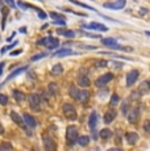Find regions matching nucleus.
Segmentation results:
<instances>
[{
    "instance_id": "40",
    "label": "nucleus",
    "mask_w": 150,
    "mask_h": 151,
    "mask_svg": "<svg viewBox=\"0 0 150 151\" xmlns=\"http://www.w3.org/2000/svg\"><path fill=\"white\" fill-rule=\"evenodd\" d=\"M121 110H123V113H124V114H126V116H128V104H126V103H124V105L123 106H121Z\"/></svg>"
},
{
    "instance_id": "16",
    "label": "nucleus",
    "mask_w": 150,
    "mask_h": 151,
    "mask_svg": "<svg viewBox=\"0 0 150 151\" xmlns=\"http://www.w3.org/2000/svg\"><path fill=\"white\" fill-rule=\"evenodd\" d=\"M125 139H126V142H128L129 145H134L136 142L138 141V134L137 133H134V132H129V133H126L125 134Z\"/></svg>"
},
{
    "instance_id": "7",
    "label": "nucleus",
    "mask_w": 150,
    "mask_h": 151,
    "mask_svg": "<svg viewBox=\"0 0 150 151\" xmlns=\"http://www.w3.org/2000/svg\"><path fill=\"white\" fill-rule=\"evenodd\" d=\"M80 71H83V74H80L79 76H78V84H79L80 87H83V88H87L88 86L91 84V82H90V78L87 76V70L86 68H83V70H80Z\"/></svg>"
},
{
    "instance_id": "27",
    "label": "nucleus",
    "mask_w": 150,
    "mask_h": 151,
    "mask_svg": "<svg viewBox=\"0 0 150 151\" xmlns=\"http://www.w3.org/2000/svg\"><path fill=\"white\" fill-rule=\"evenodd\" d=\"M13 97H15V100L19 101V103H21V101L25 100V95L22 93L21 91H19V89H15V91H13Z\"/></svg>"
},
{
    "instance_id": "29",
    "label": "nucleus",
    "mask_w": 150,
    "mask_h": 151,
    "mask_svg": "<svg viewBox=\"0 0 150 151\" xmlns=\"http://www.w3.org/2000/svg\"><path fill=\"white\" fill-rule=\"evenodd\" d=\"M49 16L51 17V19H56L57 21H65V16L61 13H57V12H50L49 13Z\"/></svg>"
},
{
    "instance_id": "19",
    "label": "nucleus",
    "mask_w": 150,
    "mask_h": 151,
    "mask_svg": "<svg viewBox=\"0 0 150 151\" xmlns=\"http://www.w3.org/2000/svg\"><path fill=\"white\" fill-rule=\"evenodd\" d=\"M150 91V82H142L140 84V87H138V92H140L141 95H145V93H148V92Z\"/></svg>"
},
{
    "instance_id": "43",
    "label": "nucleus",
    "mask_w": 150,
    "mask_h": 151,
    "mask_svg": "<svg viewBox=\"0 0 150 151\" xmlns=\"http://www.w3.org/2000/svg\"><path fill=\"white\" fill-rule=\"evenodd\" d=\"M53 24L61 25V27H65V25H66V21H53Z\"/></svg>"
},
{
    "instance_id": "38",
    "label": "nucleus",
    "mask_w": 150,
    "mask_h": 151,
    "mask_svg": "<svg viewBox=\"0 0 150 151\" xmlns=\"http://www.w3.org/2000/svg\"><path fill=\"white\" fill-rule=\"evenodd\" d=\"M142 127H144V130H145L146 133H150V120H145Z\"/></svg>"
},
{
    "instance_id": "2",
    "label": "nucleus",
    "mask_w": 150,
    "mask_h": 151,
    "mask_svg": "<svg viewBox=\"0 0 150 151\" xmlns=\"http://www.w3.org/2000/svg\"><path fill=\"white\" fill-rule=\"evenodd\" d=\"M62 110H63V114H65L66 118H69V120L75 121L78 118L76 109H75V106L73 105V104L65 103V104H63V106H62Z\"/></svg>"
},
{
    "instance_id": "1",
    "label": "nucleus",
    "mask_w": 150,
    "mask_h": 151,
    "mask_svg": "<svg viewBox=\"0 0 150 151\" xmlns=\"http://www.w3.org/2000/svg\"><path fill=\"white\" fill-rule=\"evenodd\" d=\"M79 133H78V127L74 125H70L66 129V142H67L69 146H73L75 142L79 139Z\"/></svg>"
},
{
    "instance_id": "45",
    "label": "nucleus",
    "mask_w": 150,
    "mask_h": 151,
    "mask_svg": "<svg viewBox=\"0 0 150 151\" xmlns=\"http://www.w3.org/2000/svg\"><path fill=\"white\" fill-rule=\"evenodd\" d=\"M107 151H124V150L120 149V147H113V149H109V150H107Z\"/></svg>"
},
{
    "instance_id": "35",
    "label": "nucleus",
    "mask_w": 150,
    "mask_h": 151,
    "mask_svg": "<svg viewBox=\"0 0 150 151\" xmlns=\"http://www.w3.org/2000/svg\"><path fill=\"white\" fill-rule=\"evenodd\" d=\"M3 22H1V28L4 29L5 28V19H7V14H8V11L9 9H7V8H3Z\"/></svg>"
},
{
    "instance_id": "6",
    "label": "nucleus",
    "mask_w": 150,
    "mask_h": 151,
    "mask_svg": "<svg viewBox=\"0 0 150 151\" xmlns=\"http://www.w3.org/2000/svg\"><path fill=\"white\" fill-rule=\"evenodd\" d=\"M29 105L33 110H40L41 105V96L38 93H32L29 95Z\"/></svg>"
},
{
    "instance_id": "26",
    "label": "nucleus",
    "mask_w": 150,
    "mask_h": 151,
    "mask_svg": "<svg viewBox=\"0 0 150 151\" xmlns=\"http://www.w3.org/2000/svg\"><path fill=\"white\" fill-rule=\"evenodd\" d=\"M62 71H63V67H62V65H61V63H58V65H54L53 67H51V75H54V76L62 74Z\"/></svg>"
},
{
    "instance_id": "41",
    "label": "nucleus",
    "mask_w": 150,
    "mask_h": 151,
    "mask_svg": "<svg viewBox=\"0 0 150 151\" xmlns=\"http://www.w3.org/2000/svg\"><path fill=\"white\" fill-rule=\"evenodd\" d=\"M1 146L4 147L5 151H11V150H12V146H11V143H3Z\"/></svg>"
},
{
    "instance_id": "42",
    "label": "nucleus",
    "mask_w": 150,
    "mask_h": 151,
    "mask_svg": "<svg viewBox=\"0 0 150 151\" xmlns=\"http://www.w3.org/2000/svg\"><path fill=\"white\" fill-rule=\"evenodd\" d=\"M38 17H40L41 20H45V19H46V13L42 12V11H40V12H38Z\"/></svg>"
},
{
    "instance_id": "49",
    "label": "nucleus",
    "mask_w": 150,
    "mask_h": 151,
    "mask_svg": "<svg viewBox=\"0 0 150 151\" xmlns=\"http://www.w3.org/2000/svg\"><path fill=\"white\" fill-rule=\"evenodd\" d=\"M145 13H148V9H145V8H142V9H141V14H145Z\"/></svg>"
},
{
    "instance_id": "34",
    "label": "nucleus",
    "mask_w": 150,
    "mask_h": 151,
    "mask_svg": "<svg viewBox=\"0 0 150 151\" xmlns=\"http://www.w3.org/2000/svg\"><path fill=\"white\" fill-rule=\"evenodd\" d=\"M8 104V96L4 93H0V105H7Z\"/></svg>"
},
{
    "instance_id": "18",
    "label": "nucleus",
    "mask_w": 150,
    "mask_h": 151,
    "mask_svg": "<svg viewBox=\"0 0 150 151\" xmlns=\"http://www.w3.org/2000/svg\"><path fill=\"white\" fill-rule=\"evenodd\" d=\"M73 54H75V53L71 49H59V50H57L53 55L54 57H66V55H73Z\"/></svg>"
},
{
    "instance_id": "9",
    "label": "nucleus",
    "mask_w": 150,
    "mask_h": 151,
    "mask_svg": "<svg viewBox=\"0 0 150 151\" xmlns=\"http://www.w3.org/2000/svg\"><path fill=\"white\" fill-rule=\"evenodd\" d=\"M102 43L111 49H115V50H120V49H124L117 43V41L115 38H111V37H107V38H102Z\"/></svg>"
},
{
    "instance_id": "31",
    "label": "nucleus",
    "mask_w": 150,
    "mask_h": 151,
    "mask_svg": "<svg viewBox=\"0 0 150 151\" xmlns=\"http://www.w3.org/2000/svg\"><path fill=\"white\" fill-rule=\"evenodd\" d=\"M17 45V41H13L12 43H11V45H8V46H4V47H1V50H0V54H5V51L7 50H11V49L13 47V46H16Z\"/></svg>"
},
{
    "instance_id": "33",
    "label": "nucleus",
    "mask_w": 150,
    "mask_h": 151,
    "mask_svg": "<svg viewBox=\"0 0 150 151\" xmlns=\"http://www.w3.org/2000/svg\"><path fill=\"white\" fill-rule=\"evenodd\" d=\"M58 46H59V41H58V40H57V38H53V41L50 42V45H49L48 47L50 49V50H53V49L58 47Z\"/></svg>"
},
{
    "instance_id": "39",
    "label": "nucleus",
    "mask_w": 150,
    "mask_h": 151,
    "mask_svg": "<svg viewBox=\"0 0 150 151\" xmlns=\"http://www.w3.org/2000/svg\"><path fill=\"white\" fill-rule=\"evenodd\" d=\"M140 96H141V93H140L138 91H136V92H132V96H131V99H132V100H137V99L140 97Z\"/></svg>"
},
{
    "instance_id": "46",
    "label": "nucleus",
    "mask_w": 150,
    "mask_h": 151,
    "mask_svg": "<svg viewBox=\"0 0 150 151\" xmlns=\"http://www.w3.org/2000/svg\"><path fill=\"white\" fill-rule=\"evenodd\" d=\"M5 3H7V4L9 5V7H15V3L11 1V0H5Z\"/></svg>"
},
{
    "instance_id": "12",
    "label": "nucleus",
    "mask_w": 150,
    "mask_h": 151,
    "mask_svg": "<svg viewBox=\"0 0 150 151\" xmlns=\"http://www.w3.org/2000/svg\"><path fill=\"white\" fill-rule=\"evenodd\" d=\"M116 116H117V112L116 110H115L113 108H111V109H108L107 110V112L104 113V122L105 124H111L112 121L115 120V118H116Z\"/></svg>"
},
{
    "instance_id": "51",
    "label": "nucleus",
    "mask_w": 150,
    "mask_h": 151,
    "mask_svg": "<svg viewBox=\"0 0 150 151\" xmlns=\"http://www.w3.org/2000/svg\"><path fill=\"white\" fill-rule=\"evenodd\" d=\"M145 34H146V36H149V37H150V32H145Z\"/></svg>"
},
{
    "instance_id": "20",
    "label": "nucleus",
    "mask_w": 150,
    "mask_h": 151,
    "mask_svg": "<svg viewBox=\"0 0 150 151\" xmlns=\"http://www.w3.org/2000/svg\"><path fill=\"white\" fill-rule=\"evenodd\" d=\"M48 89H49V93H50V95H53V96H57V95H58V92H59L58 84H57V83H54V82L49 83Z\"/></svg>"
},
{
    "instance_id": "4",
    "label": "nucleus",
    "mask_w": 150,
    "mask_h": 151,
    "mask_svg": "<svg viewBox=\"0 0 150 151\" xmlns=\"http://www.w3.org/2000/svg\"><path fill=\"white\" fill-rule=\"evenodd\" d=\"M42 142H44L45 151H57V143L51 135L44 134L42 135Z\"/></svg>"
},
{
    "instance_id": "32",
    "label": "nucleus",
    "mask_w": 150,
    "mask_h": 151,
    "mask_svg": "<svg viewBox=\"0 0 150 151\" xmlns=\"http://www.w3.org/2000/svg\"><path fill=\"white\" fill-rule=\"evenodd\" d=\"M73 4H75V5H79V7H82V8H87V9H91V11H96L95 8H92V7H90V5H87V4H84V3H79V1H71Z\"/></svg>"
},
{
    "instance_id": "14",
    "label": "nucleus",
    "mask_w": 150,
    "mask_h": 151,
    "mask_svg": "<svg viewBox=\"0 0 150 151\" xmlns=\"http://www.w3.org/2000/svg\"><path fill=\"white\" fill-rule=\"evenodd\" d=\"M128 121L131 124H136L137 122V120H138V117H140V109L138 108H134V109H132V110H129V113H128Z\"/></svg>"
},
{
    "instance_id": "10",
    "label": "nucleus",
    "mask_w": 150,
    "mask_h": 151,
    "mask_svg": "<svg viewBox=\"0 0 150 151\" xmlns=\"http://www.w3.org/2000/svg\"><path fill=\"white\" fill-rule=\"evenodd\" d=\"M125 4H126L125 0H117V1H115V3H104L103 7L111 8V9H121V8L125 7Z\"/></svg>"
},
{
    "instance_id": "23",
    "label": "nucleus",
    "mask_w": 150,
    "mask_h": 151,
    "mask_svg": "<svg viewBox=\"0 0 150 151\" xmlns=\"http://www.w3.org/2000/svg\"><path fill=\"white\" fill-rule=\"evenodd\" d=\"M112 135H113V133L109 129H103V130H100V133H99V137L103 139H108V138H111Z\"/></svg>"
},
{
    "instance_id": "11",
    "label": "nucleus",
    "mask_w": 150,
    "mask_h": 151,
    "mask_svg": "<svg viewBox=\"0 0 150 151\" xmlns=\"http://www.w3.org/2000/svg\"><path fill=\"white\" fill-rule=\"evenodd\" d=\"M11 118L13 120V122H15L16 125H19L20 127H22V129H27V125H25V121H24V118L21 117V116H19L16 112H11Z\"/></svg>"
},
{
    "instance_id": "22",
    "label": "nucleus",
    "mask_w": 150,
    "mask_h": 151,
    "mask_svg": "<svg viewBox=\"0 0 150 151\" xmlns=\"http://www.w3.org/2000/svg\"><path fill=\"white\" fill-rule=\"evenodd\" d=\"M79 93H80V91L75 86L70 87V89H69V95H70V97L75 99V100H78V99H79Z\"/></svg>"
},
{
    "instance_id": "28",
    "label": "nucleus",
    "mask_w": 150,
    "mask_h": 151,
    "mask_svg": "<svg viewBox=\"0 0 150 151\" xmlns=\"http://www.w3.org/2000/svg\"><path fill=\"white\" fill-rule=\"evenodd\" d=\"M78 143H79L80 146H87V145L90 143V137H88V135H80L79 139H78Z\"/></svg>"
},
{
    "instance_id": "36",
    "label": "nucleus",
    "mask_w": 150,
    "mask_h": 151,
    "mask_svg": "<svg viewBox=\"0 0 150 151\" xmlns=\"http://www.w3.org/2000/svg\"><path fill=\"white\" fill-rule=\"evenodd\" d=\"M107 63H108L107 60H104V59H100V60H96L95 66H96V67H105Z\"/></svg>"
},
{
    "instance_id": "21",
    "label": "nucleus",
    "mask_w": 150,
    "mask_h": 151,
    "mask_svg": "<svg viewBox=\"0 0 150 151\" xmlns=\"http://www.w3.org/2000/svg\"><path fill=\"white\" fill-rule=\"evenodd\" d=\"M57 33H58L59 36H65V37H67V38H73V37H75V32H74V30H66V29H58V30H57Z\"/></svg>"
},
{
    "instance_id": "44",
    "label": "nucleus",
    "mask_w": 150,
    "mask_h": 151,
    "mask_svg": "<svg viewBox=\"0 0 150 151\" xmlns=\"http://www.w3.org/2000/svg\"><path fill=\"white\" fill-rule=\"evenodd\" d=\"M21 53H22V50H15V51H12V53H11V55H13V57H15V55H19Z\"/></svg>"
},
{
    "instance_id": "25",
    "label": "nucleus",
    "mask_w": 150,
    "mask_h": 151,
    "mask_svg": "<svg viewBox=\"0 0 150 151\" xmlns=\"http://www.w3.org/2000/svg\"><path fill=\"white\" fill-rule=\"evenodd\" d=\"M53 38H54V37L48 36V37H45V38L38 40V42H37V45H40V46H49V45H50V42L53 41Z\"/></svg>"
},
{
    "instance_id": "5",
    "label": "nucleus",
    "mask_w": 150,
    "mask_h": 151,
    "mask_svg": "<svg viewBox=\"0 0 150 151\" xmlns=\"http://www.w3.org/2000/svg\"><path fill=\"white\" fill-rule=\"evenodd\" d=\"M113 79V74L112 72H107V74H103L102 76H99L96 80H95V86L96 87H104L105 84H108L111 80Z\"/></svg>"
},
{
    "instance_id": "50",
    "label": "nucleus",
    "mask_w": 150,
    "mask_h": 151,
    "mask_svg": "<svg viewBox=\"0 0 150 151\" xmlns=\"http://www.w3.org/2000/svg\"><path fill=\"white\" fill-rule=\"evenodd\" d=\"M20 32H21V33H27V28H21Z\"/></svg>"
},
{
    "instance_id": "24",
    "label": "nucleus",
    "mask_w": 150,
    "mask_h": 151,
    "mask_svg": "<svg viewBox=\"0 0 150 151\" xmlns=\"http://www.w3.org/2000/svg\"><path fill=\"white\" fill-rule=\"evenodd\" d=\"M90 99V92L88 91H80L79 93V99H78V101H80V103H87V100Z\"/></svg>"
},
{
    "instance_id": "48",
    "label": "nucleus",
    "mask_w": 150,
    "mask_h": 151,
    "mask_svg": "<svg viewBox=\"0 0 150 151\" xmlns=\"http://www.w3.org/2000/svg\"><path fill=\"white\" fill-rule=\"evenodd\" d=\"M3 133H4V127H3V125L0 124V135H1Z\"/></svg>"
},
{
    "instance_id": "13",
    "label": "nucleus",
    "mask_w": 150,
    "mask_h": 151,
    "mask_svg": "<svg viewBox=\"0 0 150 151\" xmlns=\"http://www.w3.org/2000/svg\"><path fill=\"white\" fill-rule=\"evenodd\" d=\"M22 118H24V121H25V125L29 126L30 129H34V127L37 126V122H36V120H34V117L32 114H29V113H24Z\"/></svg>"
},
{
    "instance_id": "37",
    "label": "nucleus",
    "mask_w": 150,
    "mask_h": 151,
    "mask_svg": "<svg viewBox=\"0 0 150 151\" xmlns=\"http://www.w3.org/2000/svg\"><path fill=\"white\" fill-rule=\"evenodd\" d=\"M46 55H48V53H42V54H37V55H33L32 57V60H38V59H41V58H45Z\"/></svg>"
},
{
    "instance_id": "3",
    "label": "nucleus",
    "mask_w": 150,
    "mask_h": 151,
    "mask_svg": "<svg viewBox=\"0 0 150 151\" xmlns=\"http://www.w3.org/2000/svg\"><path fill=\"white\" fill-rule=\"evenodd\" d=\"M96 125H97V113L94 110L90 114V118H88V127H90V130L92 132V138H94L95 141L99 138L96 134Z\"/></svg>"
},
{
    "instance_id": "17",
    "label": "nucleus",
    "mask_w": 150,
    "mask_h": 151,
    "mask_svg": "<svg viewBox=\"0 0 150 151\" xmlns=\"http://www.w3.org/2000/svg\"><path fill=\"white\" fill-rule=\"evenodd\" d=\"M27 68H28V66H22V67H20V68L15 70V71H13V72H12V74H11V75H8V78H7V79H5V82H4V83H1V86H3V84H5V83H7L8 80L13 79V78H15V76H17V75H20V74H21V72H24V71H25V70H27Z\"/></svg>"
},
{
    "instance_id": "47",
    "label": "nucleus",
    "mask_w": 150,
    "mask_h": 151,
    "mask_svg": "<svg viewBox=\"0 0 150 151\" xmlns=\"http://www.w3.org/2000/svg\"><path fill=\"white\" fill-rule=\"evenodd\" d=\"M3 68H4V62L0 63V76L3 75Z\"/></svg>"
},
{
    "instance_id": "8",
    "label": "nucleus",
    "mask_w": 150,
    "mask_h": 151,
    "mask_svg": "<svg viewBox=\"0 0 150 151\" xmlns=\"http://www.w3.org/2000/svg\"><path fill=\"white\" fill-rule=\"evenodd\" d=\"M138 75H140V71H138V70H132L131 72H128V75H126V86L128 87L133 86V84L137 82Z\"/></svg>"
},
{
    "instance_id": "30",
    "label": "nucleus",
    "mask_w": 150,
    "mask_h": 151,
    "mask_svg": "<svg viewBox=\"0 0 150 151\" xmlns=\"http://www.w3.org/2000/svg\"><path fill=\"white\" fill-rule=\"evenodd\" d=\"M119 101H120V97L117 96L116 93H113V95H112V97H111V101H109V105L115 106V105H117V104H119Z\"/></svg>"
},
{
    "instance_id": "15",
    "label": "nucleus",
    "mask_w": 150,
    "mask_h": 151,
    "mask_svg": "<svg viewBox=\"0 0 150 151\" xmlns=\"http://www.w3.org/2000/svg\"><path fill=\"white\" fill-rule=\"evenodd\" d=\"M84 27L88 28V29H92V30H103V32H107V30H108V28H107L105 25L99 24V22H91V24L84 25Z\"/></svg>"
}]
</instances>
